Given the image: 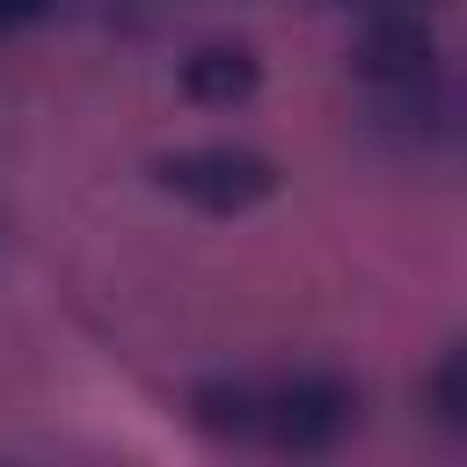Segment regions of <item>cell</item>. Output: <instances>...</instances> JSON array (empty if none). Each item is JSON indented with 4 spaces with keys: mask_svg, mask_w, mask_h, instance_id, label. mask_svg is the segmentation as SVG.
Returning <instances> with one entry per match:
<instances>
[{
    "mask_svg": "<svg viewBox=\"0 0 467 467\" xmlns=\"http://www.w3.org/2000/svg\"><path fill=\"white\" fill-rule=\"evenodd\" d=\"M204 423L212 431H234V438H270L285 452H321L350 431V387L328 379V372H299V379H277V387H212L197 394Z\"/></svg>",
    "mask_w": 467,
    "mask_h": 467,
    "instance_id": "6da1fadb",
    "label": "cell"
},
{
    "mask_svg": "<svg viewBox=\"0 0 467 467\" xmlns=\"http://www.w3.org/2000/svg\"><path fill=\"white\" fill-rule=\"evenodd\" d=\"M161 182L204 212H248L255 197L277 190V168L263 153H241V146H197V153H175L161 161Z\"/></svg>",
    "mask_w": 467,
    "mask_h": 467,
    "instance_id": "7a4b0ae2",
    "label": "cell"
},
{
    "mask_svg": "<svg viewBox=\"0 0 467 467\" xmlns=\"http://www.w3.org/2000/svg\"><path fill=\"white\" fill-rule=\"evenodd\" d=\"M365 80H372L394 109H423V102H431V80H438V66H431V36H423L409 15L379 22V29L365 36Z\"/></svg>",
    "mask_w": 467,
    "mask_h": 467,
    "instance_id": "3957f363",
    "label": "cell"
},
{
    "mask_svg": "<svg viewBox=\"0 0 467 467\" xmlns=\"http://www.w3.org/2000/svg\"><path fill=\"white\" fill-rule=\"evenodd\" d=\"M255 88V58L241 44H204L182 58V95L190 102H241Z\"/></svg>",
    "mask_w": 467,
    "mask_h": 467,
    "instance_id": "277c9868",
    "label": "cell"
},
{
    "mask_svg": "<svg viewBox=\"0 0 467 467\" xmlns=\"http://www.w3.org/2000/svg\"><path fill=\"white\" fill-rule=\"evenodd\" d=\"M51 0H0V29H22V22H36Z\"/></svg>",
    "mask_w": 467,
    "mask_h": 467,
    "instance_id": "5b68a950",
    "label": "cell"
}]
</instances>
